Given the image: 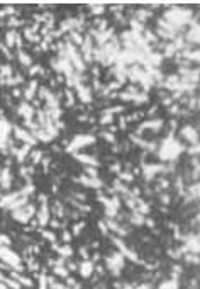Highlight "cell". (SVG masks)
I'll return each mask as SVG.
<instances>
[{"label": "cell", "mask_w": 200, "mask_h": 289, "mask_svg": "<svg viewBox=\"0 0 200 289\" xmlns=\"http://www.w3.org/2000/svg\"><path fill=\"white\" fill-rule=\"evenodd\" d=\"M93 270V264L92 262H83L82 265H80V272H82L83 277H88V274Z\"/></svg>", "instance_id": "cell-1"}, {"label": "cell", "mask_w": 200, "mask_h": 289, "mask_svg": "<svg viewBox=\"0 0 200 289\" xmlns=\"http://www.w3.org/2000/svg\"><path fill=\"white\" fill-rule=\"evenodd\" d=\"M20 112H22V116L25 117V121H29V119H31V116H32V107L29 106V104H25V102H22L20 104Z\"/></svg>", "instance_id": "cell-2"}, {"label": "cell", "mask_w": 200, "mask_h": 289, "mask_svg": "<svg viewBox=\"0 0 200 289\" xmlns=\"http://www.w3.org/2000/svg\"><path fill=\"white\" fill-rule=\"evenodd\" d=\"M19 58H20V61H22V63L25 65V67H29V65H31V58H29L27 55H25V53L19 51Z\"/></svg>", "instance_id": "cell-3"}, {"label": "cell", "mask_w": 200, "mask_h": 289, "mask_svg": "<svg viewBox=\"0 0 200 289\" xmlns=\"http://www.w3.org/2000/svg\"><path fill=\"white\" fill-rule=\"evenodd\" d=\"M159 289H178V286H176V281H175V282H173V279H171V281H168V282H166V284H163V286L159 287Z\"/></svg>", "instance_id": "cell-4"}, {"label": "cell", "mask_w": 200, "mask_h": 289, "mask_svg": "<svg viewBox=\"0 0 200 289\" xmlns=\"http://www.w3.org/2000/svg\"><path fill=\"white\" fill-rule=\"evenodd\" d=\"M76 158H78V160H82V162H88V163H95V165H97V160H95V158L83 157V155H76Z\"/></svg>", "instance_id": "cell-5"}, {"label": "cell", "mask_w": 200, "mask_h": 289, "mask_svg": "<svg viewBox=\"0 0 200 289\" xmlns=\"http://www.w3.org/2000/svg\"><path fill=\"white\" fill-rule=\"evenodd\" d=\"M60 254L64 255V257H70V255H71V248L68 247V245H66V247H61L60 248Z\"/></svg>", "instance_id": "cell-6"}, {"label": "cell", "mask_w": 200, "mask_h": 289, "mask_svg": "<svg viewBox=\"0 0 200 289\" xmlns=\"http://www.w3.org/2000/svg\"><path fill=\"white\" fill-rule=\"evenodd\" d=\"M87 175H92V177H97V170L95 168H92V167H87Z\"/></svg>", "instance_id": "cell-7"}, {"label": "cell", "mask_w": 200, "mask_h": 289, "mask_svg": "<svg viewBox=\"0 0 200 289\" xmlns=\"http://www.w3.org/2000/svg\"><path fill=\"white\" fill-rule=\"evenodd\" d=\"M32 160H34V162L41 160V151H34V153H32Z\"/></svg>", "instance_id": "cell-8"}, {"label": "cell", "mask_w": 200, "mask_h": 289, "mask_svg": "<svg viewBox=\"0 0 200 289\" xmlns=\"http://www.w3.org/2000/svg\"><path fill=\"white\" fill-rule=\"evenodd\" d=\"M44 236L48 238V240H51V241L54 240V233H49V231H44Z\"/></svg>", "instance_id": "cell-9"}, {"label": "cell", "mask_w": 200, "mask_h": 289, "mask_svg": "<svg viewBox=\"0 0 200 289\" xmlns=\"http://www.w3.org/2000/svg\"><path fill=\"white\" fill-rule=\"evenodd\" d=\"M39 279H41V289H46V286H44V276H41Z\"/></svg>", "instance_id": "cell-10"}, {"label": "cell", "mask_w": 200, "mask_h": 289, "mask_svg": "<svg viewBox=\"0 0 200 289\" xmlns=\"http://www.w3.org/2000/svg\"><path fill=\"white\" fill-rule=\"evenodd\" d=\"M82 228H83V223H80V225H76V226H75V231H80Z\"/></svg>", "instance_id": "cell-11"}, {"label": "cell", "mask_w": 200, "mask_h": 289, "mask_svg": "<svg viewBox=\"0 0 200 289\" xmlns=\"http://www.w3.org/2000/svg\"><path fill=\"white\" fill-rule=\"evenodd\" d=\"M0 289H7V286L5 284H0Z\"/></svg>", "instance_id": "cell-12"}]
</instances>
